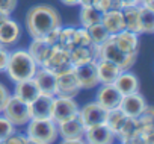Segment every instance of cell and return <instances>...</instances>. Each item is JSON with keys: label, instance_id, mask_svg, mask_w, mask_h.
Here are the masks:
<instances>
[{"label": "cell", "instance_id": "23", "mask_svg": "<svg viewBox=\"0 0 154 144\" xmlns=\"http://www.w3.org/2000/svg\"><path fill=\"white\" fill-rule=\"evenodd\" d=\"M139 9V35L154 32V8L152 3H140Z\"/></svg>", "mask_w": 154, "mask_h": 144}, {"label": "cell", "instance_id": "30", "mask_svg": "<svg viewBox=\"0 0 154 144\" xmlns=\"http://www.w3.org/2000/svg\"><path fill=\"white\" fill-rule=\"evenodd\" d=\"M88 34H89V38H91L92 44L97 46V47L101 46L103 43H106V41L110 38L109 32L104 29V26H103L101 23H97V24H94V26H89V27H88Z\"/></svg>", "mask_w": 154, "mask_h": 144}, {"label": "cell", "instance_id": "22", "mask_svg": "<svg viewBox=\"0 0 154 144\" xmlns=\"http://www.w3.org/2000/svg\"><path fill=\"white\" fill-rule=\"evenodd\" d=\"M41 94L36 82L33 78L30 79H26V81H20V82H15V88H14V96L26 103H30L33 102L38 96Z\"/></svg>", "mask_w": 154, "mask_h": 144}, {"label": "cell", "instance_id": "27", "mask_svg": "<svg viewBox=\"0 0 154 144\" xmlns=\"http://www.w3.org/2000/svg\"><path fill=\"white\" fill-rule=\"evenodd\" d=\"M101 17H103V12L95 6V5H91V6H82L80 9V23H82V27H89V26H94L97 23H101Z\"/></svg>", "mask_w": 154, "mask_h": 144}, {"label": "cell", "instance_id": "7", "mask_svg": "<svg viewBox=\"0 0 154 144\" xmlns=\"http://www.w3.org/2000/svg\"><path fill=\"white\" fill-rule=\"evenodd\" d=\"M79 105L74 99L68 97H54L53 99V108H51V120L54 123H60L63 120H68L71 117L79 115Z\"/></svg>", "mask_w": 154, "mask_h": 144}, {"label": "cell", "instance_id": "17", "mask_svg": "<svg viewBox=\"0 0 154 144\" xmlns=\"http://www.w3.org/2000/svg\"><path fill=\"white\" fill-rule=\"evenodd\" d=\"M95 67H97V76H98L100 85L113 84L116 81V78L119 76V73L122 71L116 64H113L107 59H101V58H98L95 61Z\"/></svg>", "mask_w": 154, "mask_h": 144}, {"label": "cell", "instance_id": "39", "mask_svg": "<svg viewBox=\"0 0 154 144\" xmlns=\"http://www.w3.org/2000/svg\"><path fill=\"white\" fill-rule=\"evenodd\" d=\"M9 96H11V94H9L8 88H6L3 84H0V114H2V111H3V108H5V105H6Z\"/></svg>", "mask_w": 154, "mask_h": 144}, {"label": "cell", "instance_id": "29", "mask_svg": "<svg viewBox=\"0 0 154 144\" xmlns=\"http://www.w3.org/2000/svg\"><path fill=\"white\" fill-rule=\"evenodd\" d=\"M74 34H75V27H60L57 47H60V49H63V50H66L69 53L74 49V46H75Z\"/></svg>", "mask_w": 154, "mask_h": 144}, {"label": "cell", "instance_id": "2", "mask_svg": "<svg viewBox=\"0 0 154 144\" xmlns=\"http://www.w3.org/2000/svg\"><path fill=\"white\" fill-rule=\"evenodd\" d=\"M38 70V64L33 61L27 50H14L9 52V59L6 65V73L12 82H20L33 78Z\"/></svg>", "mask_w": 154, "mask_h": 144}, {"label": "cell", "instance_id": "21", "mask_svg": "<svg viewBox=\"0 0 154 144\" xmlns=\"http://www.w3.org/2000/svg\"><path fill=\"white\" fill-rule=\"evenodd\" d=\"M113 85H115V88L119 91V94L122 97L139 91V79H137L136 75L131 73L130 70L121 71L119 76L116 78V81L113 82Z\"/></svg>", "mask_w": 154, "mask_h": 144}, {"label": "cell", "instance_id": "36", "mask_svg": "<svg viewBox=\"0 0 154 144\" xmlns=\"http://www.w3.org/2000/svg\"><path fill=\"white\" fill-rule=\"evenodd\" d=\"M3 144H27V136L14 132V133H11L8 138L3 139Z\"/></svg>", "mask_w": 154, "mask_h": 144}, {"label": "cell", "instance_id": "33", "mask_svg": "<svg viewBox=\"0 0 154 144\" xmlns=\"http://www.w3.org/2000/svg\"><path fill=\"white\" fill-rule=\"evenodd\" d=\"M74 43H75V46H88V44H92L86 27H75ZM75 46H74V47H75Z\"/></svg>", "mask_w": 154, "mask_h": 144}, {"label": "cell", "instance_id": "25", "mask_svg": "<svg viewBox=\"0 0 154 144\" xmlns=\"http://www.w3.org/2000/svg\"><path fill=\"white\" fill-rule=\"evenodd\" d=\"M101 24L104 26V29L109 32V35H115L121 30H124V20L121 15V11H110L103 14L101 17Z\"/></svg>", "mask_w": 154, "mask_h": 144}, {"label": "cell", "instance_id": "41", "mask_svg": "<svg viewBox=\"0 0 154 144\" xmlns=\"http://www.w3.org/2000/svg\"><path fill=\"white\" fill-rule=\"evenodd\" d=\"M60 2L66 6H79L80 5V0H60Z\"/></svg>", "mask_w": 154, "mask_h": 144}, {"label": "cell", "instance_id": "43", "mask_svg": "<svg viewBox=\"0 0 154 144\" xmlns=\"http://www.w3.org/2000/svg\"><path fill=\"white\" fill-rule=\"evenodd\" d=\"M9 17H11V14H9V12H5V11L0 9V24H2L5 20H8Z\"/></svg>", "mask_w": 154, "mask_h": 144}, {"label": "cell", "instance_id": "45", "mask_svg": "<svg viewBox=\"0 0 154 144\" xmlns=\"http://www.w3.org/2000/svg\"><path fill=\"white\" fill-rule=\"evenodd\" d=\"M154 2V0H139V5L140 3H152Z\"/></svg>", "mask_w": 154, "mask_h": 144}, {"label": "cell", "instance_id": "34", "mask_svg": "<svg viewBox=\"0 0 154 144\" xmlns=\"http://www.w3.org/2000/svg\"><path fill=\"white\" fill-rule=\"evenodd\" d=\"M14 132H15V126L5 115H0V141H3Z\"/></svg>", "mask_w": 154, "mask_h": 144}, {"label": "cell", "instance_id": "1", "mask_svg": "<svg viewBox=\"0 0 154 144\" xmlns=\"http://www.w3.org/2000/svg\"><path fill=\"white\" fill-rule=\"evenodd\" d=\"M26 26L32 38H44L47 32L60 26V15L50 5H36L26 14Z\"/></svg>", "mask_w": 154, "mask_h": 144}, {"label": "cell", "instance_id": "20", "mask_svg": "<svg viewBox=\"0 0 154 144\" xmlns=\"http://www.w3.org/2000/svg\"><path fill=\"white\" fill-rule=\"evenodd\" d=\"M20 35H21V27L11 17L0 24V46L9 47L15 44L20 40Z\"/></svg>", "mask_w": 154, "mask_h": 144}, {"label": "cell", "instance_id": "18", "mask_svg": "<svg viewBox=\"0 0 154 144\" xmlns=\"http://www.w3.org/2000/svg\"><path fill=\"white\" fill-rule=\"evenodd\" d=\"M110 40L125 53H137L139 49V34L131 30H121L115 35H110Z\"/></svg>", "mask_w": 154, "mask_h": 144}, {"label": "cell", "instance_id": "31", "mask_svg": "<svg viewBox=\"0 0 154 144\" xmlns=\"http://www.w3.org/2000/svg\"><path fill=\"white\" fill-rule=\"evenodd\" d=\"M139 129H140V123H139V120H137V118H130V117H128L127 121L124 123V126L121 127L119 133L116 135V138H118L119 141L127 139V138H130L131 135H134Z\"/></svg>", "mask_w": 154, "mask_h": 144}, {"label": "cell", "instance_id": "9", "mask_svg": "<svg viewBox=\"0 0 154 144\" xmlns=\"http://www.w3.org/2000/svg\"><path fill=\"white\" fill-rule=\"evenodd\" d=\"M106 115H107V111L97 102H89V103L83 105L82 108H79V117H80L85 129L104 123Z\"/></svg>", "mask_w": 154, "mask_h": 144}, {"label": "cell", "instance_id": "46", "mask_svg": "<svg viewBox=\"0 0 154 144\" xmlns=\"http://www.w3.org/2000/svg\"><path fill=\"white\" fill-rule=\"evenodd\" d=\"M27 144H41V142H36V141H32V139L27 138Z\"/></svg>", "mask_w": 154, "mask_h": 144}, {"label": "cell", "instance_id": "28", "mask_svg": "<svg viewBox=\"0 0 154 144\" xmlns=\"http://www.w3.org/2000/svg\"><path fill=\"white\" fill-rule=\"evenodd\" d=\"M127 115L122 112V109L121 108H115V109H110V111H107V115H106V124H107V127L115 133V136L119 133V130H121V127L124 126V123L127 121Z\"/></svg>", "mask_w": 154, "mask_h": 144}, {"label": "cell", "instance_id": "3", "mask_svg": "<svg viewBox=\"0 0 154 144\" xmlns=\"http://www.w3.org/2000/svg\"><path fill=\"white\" fill-rule=\"evenodd\" d=\"M26 136L41 144H53L57 139V126L51 118H30Z\"/></svg>", "mask_w": 154, "mask_h": 144}, {"label": "cell", "instance_id": "44", "mask_svg": "<svg viewBox=\"0 0 154 144\" xmlns=\"http://www.w3.org/2000/svg\"><path fill=\"white\" fill-rule=\"evenodd\" d=\"M122 6H131V5H139V0H121Z\"/></svg>", "mask_w": 154, "mask_h": 144}, {"label": "cell", "instance_id": "12", "mask_svg": "<svg viewBox=\"0 0 154 144\" xmlns=\"http://www.w3.org/2000/svg\"><path fill=\"white\" fill-rule=\"evenodd\" d=\"M57 126V136L62 139H80L85 133V126L79 115L71 117L68 120H63L60 123H56Z\"/></svg>", "mask_w": 154, "mask_h": 144}, {"label": "cell", "instance_id": "32", "mask_svg": "<svg viewBox=\"0 0 154 144\" xmlns=\"http://www.w3.org/2000/svg\"><path fill=\"white\" fill-rule=\"evenodd\" d=\"M95 6L103 14H106V12H110V11H121L122 2L121 0H98Z\"/></svg>", "mask_w": 154, "mask_h": 144}, {"label": "cell", "instance_id": "14", "mask_svg": "<svg viewBox=\"0 0 154 144\" xmlns=\"http://www.w3.org/2000/svg\"><path fill=\"white\" fill-rule=\"evenodd\" d=\"M146 100L145 97L137 91V93H133V94H128V96H124L122 100H121V105L119 108L122 109V112L130 117V118H137L143 109L146 108Z\"/></svg>", "mask_w": 154, "mask_h": 144}, {"label": "cell", "instance_id": "35", "mask_svg": "<svg viewBox=\"0 0 154 144\" xmlns=\"http://www.w3.org/2000/svg\"><path fill=\"white\" fill-rule=\"evenodd\" d=\"M59 32H60V26H57V27L51 29L50 32H47V34L44 35L42 40H44L47 44H50L51 47H53V46H57V41H59Z\"/></svg>", "mask_w": 154, "mask_h": 144}, {"label": "cell", "instance_id": "37", "mask_svg": "<svg viewBox=\"0 0 154 144\" xmlns=\"http://www.w3.org/2000/svg\"><path fill=\"white\" fill-rule=\"evenodd\" d=\"M8 59H9V50H8V47L0 46V73L6 70Z\"/></svg>", "mask_w": 154, "mask_h": 144}, {"label": "cell", "instance_id": "38", "mask_svg": "<svg viewBox=\"0 0 154 144\" xmlns=\"http://www.w3.org/2000/svg\"><path fill=\"white\" fill-rule=\"evenodd\" d=\"M17 2L18 0H0V9L5 11V12L12 14L14 9L17 8Z\"/></svg>", "mask_w": 154, "mask_h": 144}, {"label": "cell", "instance_id": "42", "mask_svg": "<svg viewBox=\"0 0 154 144\" xmlns=\"http://www.w3.org/2000/svg\"><path fill=\"white\" fill-rule=\"evenodd\" d=\"M98 0H80L79 6H91V5H97Z\"/></svg>", "mask_w": 154, "mask_h": 144}, {"label": "cell", "instance_id": "10", "mask_svg": "<svg viewBox=\"0 0 154 144\" xmlns=\"http://www.w3.org/2000/svg\"><path fill=\"white\" fill-rule=\"evenodd\" d=\"M72 71L77 78L82 90H91L94 87H98V76H97V67L95 62H88V64H82V65H75L72 67Z\"/></svg>", "mask_w": 154, "mask_h": 144}, {"label": "cell", "instance_id": "19", "mask_svg": "<svg viewBox=\"0 0 154 144\" xmlns=\"http://www.w3.org/2000/svg\"><path fill=\"white\" fill-rule=\"evenodd\" d=\"M53 96L39 94L33 102L29 103V112L30 118H50L51 117V108H53Z\"/></svg>", "mask_w": 154, "mask_h": 144}, {"label": "cell", "instance_id": "26", "mask_svg": "<svg viewBox=\"0 0 154 144\" xmlns=\"http://www.w3.org/2000/svg\"><path fill=\"white\" fill-rule=\"evenodd\" d=\"M121 15H122V20H124V27L127 30L139 34V9H137V5L122 6Z\"/></svg>", "mask_w": 154, "mask_h": 144}, {"label": "cell", "instance_id": "6", "mask_svg": "<svg viewBox=\"0 0 154 144\" xmlns=\"http://www.w3.org/2000/svg\"><path fill=\"white\" fill-rule=\"evenodd\" d=\"M44 68L50 70L51 73H54L56 76L62 75V73H66V71L72 70V64H71V59H69V53L57 46H53L48 56L45 58V61L42 62Z\"/></svg>", "mask_w": 154, "mask_h": 144}, {"label": "cell", "instance_id": "13", "mask_svg": "<svg viewBox=\"0 0 154 144\" xmlns=\"http://www.w3.org/2000/svg\"><path fill=\"white\" fill-rule=\"evenodd\" d=\"M83 139L85 142H89V144H113L116 136L107 127L106 123H101L97 126L86 127L83 133Z\"/></svg>", "mask_w": 154, "mask_h": 144}, {"label": "cell", "instance_id": "4", "mask_svg": "<svg viewBox=\"0 0 154 144\" xmlns=\"http://www.w3.org/2000/svg\"><path fill=\"white\" fill-rule=\"evenodd\" d=\"M97 49H98V58L107 59V61L116 64L122 71L124 70H130L133 67V64L136 62V58H137V53H125V52H122L110 38L106 43H103L101 46H98Z\"/></svg>", "mask_w": 154, "mask_h": 144}, {"label": "cell", "instance_id": "5", "mask_svg": "<svg viewBox=\"0 0 154 144\" xmlns=\"http://www.w3.org/2000/svg\"><path fill=\"white\" fill-rule=\"evenodd\" d=\"M2 114L14 124V126H24L30 121L29 103L17 99L15 96H9Z\"/></svg>", "mask_w": 154, "mask_h": 144}, {"label": "cell", "instance_id": "40", "mask_svg": "<svg viewBox=\"0 0 154 144\" xmlns=\"http://www.w3.org/2000/svg\"><path fill=\"white\" fill-rule=\"evenodd\" d=\"M60 144H85V139L80 138V139H62Z\"/></svg>", "mask_w": 154, "mask_h": 144}, {"label": "cell", "instance_id": "8", "mask_svg": "<svg viewBox=\"0 0 154 144\" xmlns=\"http://www.w3.org/2000/svg\"><path fill=\"white\" fill-rule=\"evenodd\" d=\"M80 85L77 82V78L74 75V71L69 70L66 73H62L57 76L56 81V93L54 97H68V99H74L79 96L80 93Z\"/></svg>", "mask_w": 154, "mask_h": 144}, {"label": "cell", "instance_id": "11", "mask_svg": "<svg viewBox=\"0 0 154 144\" xmlns=\"http://www.w3.org/2000/svg\"><path fill=\"white\" fill-rule=\"evenodd\" d=\"M122 100V96L119 94V91L115 88L113 84H103L100 85L97 94H95V102L98 105H101L106 111L119 108Z\"/></svg>", "mask_w": 154, "mask_h": 144}, {"label": "cell", "instance_id": "48", "mask_svg": "<svg viewBox=\"0 0 154 144\" xmlns=\"http://www.w3.org/2000/svg\"><path fill=\"white\" fill-rule=\"evenodd\" d=\"M85 144H89V142H85Z\"/></svg>", "mask_w": 154, "mask_h": 144}, {"label": "cell", "instance_id": "16", "mask_svg": "<svg viewBox=\"0 0 154 144\" xmlns=\"http://www.w3.org/2000/svg\"><path fill=\"white\" fill-rule=\"evenodd\" d=\"M69 59H71L72 67L82 65V64H88V62H95L98 59V49L94 44L75 46L69 52Z\"/></svg>", "mask_w": 154, "mask_h": 144}, {"label": "cell", "instance_id": "47", "mask_svg": "<svg viewBox=\"0 0 154 144\" xmlns=\"http://www.w3.org/2000/svg\"><path fill=\"white\" fill-rule=\"evenodd\" d=\"M0 144H3V141H0Z\"/></svg>", "mask_w": 154, "mask_h": 144}, {"label": "cell", "instance_id": "15", "mask_svg": "<svg viewBox=\"0 0 154 144\" xmlns=\"http://www.w3.org/2000/svg\"><path fill=\"white\" fill-rule=\"evenodd\" d=\"M33 79L41 91V94H45V96H53L54 97V93H56V81H57V76L54 73H51L50 70L44 68V67H38L36 73L33 75Z\"/></svg>", "mask_w": 154, "mask_h": 144}, {"label": "cell", "instance_id": "24", "mask_svg": "<svg viewBox=\"0 0 154 144\" xmlns=\"http://www.w3.org/2000/svg\"><path fill=\"white\" fill-rule=\"evenodd\" d=\"M50 50H51V46L47 44L42 38H33L32 43L29 44V49H27V52L30 53V56L33 58V61L38 64V67L42 65V62L48 56Z\"/></svg>", "mask_w": 154, "mask_h": 144}]
</instances>
